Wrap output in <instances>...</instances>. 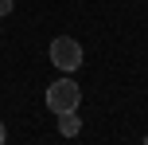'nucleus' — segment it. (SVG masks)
<instances>
[{
    "label": "nucleus",
    "mask_w": 148,
    "mask_h": 145,
    "mask_svg": "<svg viewBox=\"0 0 148 145\" xmlns=\"http://www.w3.org/2000/svg\"><path fill=\"white\" fill-rule=\"evenodd\" d=\"M82 102V90L74 78H59V83L47 86V106H51V114H66V110H78Z\"/></svg>",
    "instance_id": "obj_1"
},
{
    "label": "nucleus",
    "mask_w": 148,
    "mask_h": 145,
    "mask_svg": "<svg viewBox=\"0 0 148 145\" xmlns=\"http://www.w3.org/2000/svg\"><path fill=\"white\" fill-rule=\"evenodd\" d=\"M47 55H51V63H55L59 71H78V67H82V43H78V39H70V35L51 39Z\"/></svg>",
    "instance_id": "obj_2"
},
{
    "label": "nucleus",
    "mask_w": 148,
    "mask_h": 145,
    "mask_svg": "<svg viewBox=\"0 0 148 145\" xmlns=\"http://www.w3.org/2000/svg\"><path fill=\"white\" fill-rule=\"evenodd\" d=\"M59 130H62V137H78V133H82V122H78V114H74V110L59 114Z\"/></svg>",
    "instance_id": "obj_3"
},
{
    "label": "nucleus",
    "mask_w": 148,
    "mask_h": 145,
    "mask_svg": "<svg viewBox=\"0 0 148 145\" xmlns=\"http://www.w3.org/2000/svg\"><path fill=\"white\" fill-rule=\"evenodd\" d=\"M12 8H16V0H0V16H8Z\"/></svg>",
    "instance_id": "obj_4"
},
{
    "label": "nucleus",
    "mask_w": 148,
    "mask_h": 145,
    "mask_svg": "<svg viewBox=\"0 0 148 145\" xmlns=\"http://www.w3.org/2000/svg\"><path fill=\"white\" fill-rule=\"evenodd\" d=\"M4 141H8V126L0 122V145H4Z\"/></svg>",
    "instance_id": "obj_5"
},
{
    "label": "nucleus",
    "mask_w": 148,
    "mask_h": 145,
    "mask_svg": "<svg viewBox=\"0 0 148 145\" xmlns=\"http://www.w3.org/2000/svg\"><path fill=\"white\" fill-rule=\"evenodd\" d=\"M0 20H4V16H0Z\"/></svg>",
    "instance_id": "obj_6"
},
{
    "label": "nucleus",
    "mask_w": 148,
    "mask_h": 145,
    "mask_svg": "<svg viewBox=\"0 0 148 145\" xmlns=\"http://www.w3.org/2000/svg\"><path fill=\"white\" fill-rule=\"evenodd\" d=\"M144 141H148V137H144Z\"/></svg>",
    "instance_id": "obj_7"
}]
</instances>
